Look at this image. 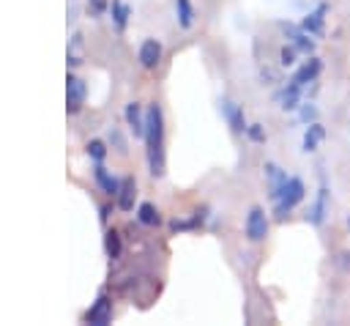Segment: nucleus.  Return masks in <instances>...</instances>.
<instances>
[{
    "label": "nucleus",
    "instance_id": "nucleus-1",
    "mask_svg": "<svg viewBox=\"0 0 350 326\" xmlns=\"http://www.w3.org/2000/svg\"><path fill=\"white\" fill-rule=\"evenodd\" d=\"M145 153H148V170L153 178L164 175V112L153 101L145 110Z\"/></svg>",
    "mask_w": 350,
    "mask_h": 326
},
{
    "label": "nucleus",
    "instance_id": "nucleus-2",
    "mask_svg": "<svg viewBox=\"0 0 350 326\" xmlns=\"http://www.w3.org/2000/svg\"><path fill=\"white\" fill-rule=\"evenodd\" d=\"M304 197H306V186H304V181H301L298 175H290L287 184L282 186V195L273 200V214H276V219H287L290 211H293Z\"/></svg>",
    "mask_w": 350,
    "mask_h": 326
},
{
    "label": "nucleus",
    "instance_id": "nucleus-3",
    "mask_svg": "<svg viewBox=\"0 0 350 326\" xmlns=\"http://www.w3.org/2000/svg\"><path fill=\"white\" fill-rule=\"evenodd\" d=\"M328 197H331L328 184L320 181V186H317V192H314V200H312L309 208H306V222H309V225L320 227V225L325 222V216H328Z\"/></svg>",
    "mask_w": 350,
    "mask_h": 326
},
{
    "label": "nucleus",
    "instance_id": "nucleus-4",
    "mask_svg": "<svg viewBox=\"0 0 350 326\" xmlns=\"http://www.w3.org/2000/svg\"><path fill=\"white\" fill-rule=\"evenodd\" d=\"M243 233H246V238L252 244H257V241H262L268 236V216H265V211L260 205H252L249 208L246 222H243Z\"/></svg>",
    "mask_w": 350,
    "mask_h": 326
},
{
    "label": "nucleus",
    "instance_id": "nucleus-5",
    "mask_svg": "<svg viewBox=\"0 0 350 326\" xmlns=\"http://www.w3.org/2000/svg\"><path fill=\"white\" fill-rule=\"evenodd\" d=\"M85 323H93V326H107L112 321V299L107 293H98V299L90 304V310L82 315Z\"/></svg>",
    "mask_w": 350,
    "mask_h": 326
},
{
    "label": "nucleus",
    "instance_id": "nucleus-6",
    "mask_svg": "<svg viewBox=\"0 0 350 326\" xmlns=\"http://www.w3.org/2000/svg\"><path fill=\"white\" fill-rule=\"evenodd\" d=\"M82 104H85V82L77 74H68L66 77V112L77 115Z\"/></svg>",
    "mask_w": 350,
    "mask_h": 326
},
{
    "label": "nucleus",
    "instance_id": "nucleus-7",
    "mask_svg": "<svg viewBox=\"0 0 350 326\" xmlns=\"http://www.w3.org/2000/svg\"><path fill=\"white\" fill-rule=\"evenodd\" d=\"M221 115H224V121H227V126H230V131L232 134H246V118H243V107L238 104V101H232V99H221Z\"/></svg>",
    "mask_w": 350,
    "mask_h": 326
},
{
    "label": "nucleus",
    "instance_id": "nucleus-8",
    "mask_svg": "<svg viewBox=\"0 0 350 326\" xmlns=\"http://www.w3.org/2000/svg\"><path fill=\"white\" fill-rule=\"evenodd\" d=\"M325 14H328V5H325V3H317V8L309 11V14L301 19V27H304L309 36L320 38V36L325 33Z\"/></svg>",
    "mask_w": 350,
    "mask_h": 326
},
{
    "label": "nucleus",
    "instance_id": "nucleus-9",
    "mask_svg": "<svg viewBox=\"0 0 350 326\" xmlns=\"http://www.w3.org/2000/svg\"><path fill=\"white\" fill-rule=\"evenodd\" d=\"M262 173H265V181H268V197H271V200H276V197L282 195V186L287 184V178H290V175H287L276 162H265Z\"/></svg>",
    "mask_w": 350,
    "mask_h": 326
},
{
    "label": "nucleus",
    "instance_id": "nucleus-10",
    "mask_svg": "<svg viewBox=\"0 0 350 326\" xmlns=\"http://www.w3.org/2000/svg\"><path fill=\"white\" fill-rule=\"evenodd\" d=\"M137 60H139L142 68H156L159 60H161V41H159V38H145V41L139 44Z\"/></svg>",
    "mask_w": 350,
    "mask_h": 326
},
{
    "label": "nucleus",
    "instance_id": "nucleus-11",
    "mask_svg": "<svg viewBox=\"0 0 350 326\" xmlns=\"http://www.w3.org/2000/svg\"><path fill=\"white\" fill-rule=\"evenodd\" d=\"M93 178H96V184H98V189H101L104 195H109V197H118V192H120V178L109 175V170H107L101 162L93 167Z\"/></svg>",
    "mask_w": 350,
    "mask_h": 326
},
{
    "label": "nucleus",
    "instance_id": "nucleus-12",
    "mask_svg": "<svg viewBox=\"0 0 350 326\" xmlns=\"http://www.w3.org/2000/svg\"><path fill=\"white\" fill-rule=\"evenodd\" d=\"M134 200H137V181L131 175H126V178H120V192L115 197V205L120 211H131L134 208Z\"/></svg>",
    "mask_w": 350,
    "mask_h": 326
},
{
    "label": "nucleus",
    "instance_id": "nucleus-13",
    "mask_svg": "<svg viewBox=\"0 0 350 326\" xmlns=\"http://www.w3.org/2000/svg\"><path fill=\"white\" fill-rule=\"evenodd\" d=\"M320 68H323V63H320V58H314V55H309V60H304V66H298L295 68V74H293V79L304 88V85H309V82H314L317 79V74H320Z\"/></svg>",
    "mask_w": 350,
    "mask_h": 326
},
{
    "label": "nucleus",
    "instance_id": "nucleus-14",
    "mask_svg": "<svg viewBox=\"0 0 350 326\" xmlns=\"http://www.w3.org/2000/svg\"><path fill=\"white\" fill-rule=\"evenodd\" d=\"M301 85L295 82V79H290L284 88H282V93H279V107L284 110V112H293V110H298L301 107Z\"/></svg>",
    "mask_w": 350,
    "mask_h": 326
},
{
    "label": "nucleus",
    "instance_id": "nucleus-15",
    "mask_svg": "<svg viewBox=\"0 0 350 326\" xmlns=\"http://www.w3.org/2000/svg\"><path fill=\"white\" fill-rule=\"evenodd\" d=\"M123 115H126V123L134 131V137H145V112H142V107L137 101H129Z\"/></svg>",
    "mask_w": 350,
    "mask_h": 326
},
{
    "label": "nucleus",
    "instance_id": "nucleus-16",
    "mask_svg": "<svg viewBox=\"0 0 350 326\" xmlns=\"http://www.w3.org/2000/svg\"><path fill=\"white\" fill-rule=\"evenodd\" d=\"M323 140H325V129H323V123H317V121H314V123H306V131H304V140H301L304 153L317 151Z\"/></svg>",
    "mask_w": 350,
    "mask_h": 326
},
{
    "label": "nucleus",
    "instance_id": "nucleus-17",
    "mask_svg": "<svg viewBox=\"0 0 350 326\" xmlns=\"http://www.w3.org/2000/svg\"><path fill=\"white\" fill-rule=\"evenodd\" d=\"M175 16H178V25L183 30H189L194 25V5H191V0H175Z\"/></svg>",
    "mask_w": 350,
    "mask_h": 326
},
{
    "label": "nucleus",
    "instance_id": "nucleus-18",
    "mask_svg": "<svg viewBox=\"0 0 350 326\" xmlns=\"http://www.w3.org/2000/svg\"><path fill=\"white\" fill-rule=\"evenodd\" d=\"M109 14H112V22L118 30H123L129 25V16H131V8L123 3V0H112L109 3Z\"/></svg>",
    "mask_w": 350,
    "mask_h": 326
},
{
    "label": "nucleus",
    "instance_id": "nucleus-19",
    "mask_svg": "<svg viewBox=\"0 0 350 326\" xmlns=\"http://www.w3.org/2000/svg\"><path fill=\"white\" fill-rule=\"evenodd\" d=\"M137 219H139L142 225H148V227H156V225L161 222L159 208H156L153 203H139V208H137Z\"/></svg>",
    "mask_w": 350,
    "mask_h": 326
},
{
    "label": "nucleus",
    "instance_id": "nucleus-20",
    "mask_svg": "<svg viewBox=\"0 0 350 326\" xmlns=\"http://www.w3.org/2000/svg\"><path fill=\"white\" fill-rule=\"evenodd\" d=\"M104 249H107V255H109L112 260L120 258L123 244H120V233H118V230H107V236H104Z\"/></svg>",
    "mask_w": 350,
    "mask_h": 326
},
{
    "label": "nucleus",
    "instance_id": "nucleus-21",
    "mask_svg": "<svg viewBox=\"0 0 350 326\" xmlns=\"http://www.w3.org/2000/svg\"><path fill=\"white\" fill-rule=\"evenodd\" d=\"M301 52L293 47V44H284L282 49H279V66L282 68H290V66H295V58H298Z\"/></svg>",
    "mask_w": 350,
    "mask_h": 326
},
{
    "label": "nucleus",
    "instance_id": "nucleus-22",
    "mask_svg": "<svg viewBox=\"0 0 350 326\" xmlns=\"http://www.w3.org/2000/svg\"><path fill=\"white\" fill-rule=\"evenodd\" d=\"M109 142L115 145V151H118L120 156H126V153H129V142H126V137L120 134V129H115V126L109 129Z\"/></svg>",
    "mask_w": 350,
    "mask_h": 326
},
{
    "label": "nucleus",
    "instance_id": "nucleus-23",
    "mask_svg": "<svg viewBox=\"0 0 350 326\" xmlns=\"http://www.w3.org/2000/svg\"><path fill=\"white\" fill-rule=\"evenodd\" d=\"M88 156L98 164V162H104V156H107V145L101 142V140H90L88 142Z\"/></svg>",
    "mask_w": 350,
    "mask_h": 326
},
{
    "label": "nucleus",
    "instance_id": "nucleus-24",
    "mask_svg": "<svg viewBox=\"0 0 350 326\" xmlns=\"http://www.w3.org/2000/svg\"><path fill=\"white\" fill-rule=\"evenodd\" d=\"M298 115H301V121H304V123H314V121H317V107H314L312 101H301Z\"/></svg>",
    "mask_w": 350,
    "mask_h": 326
},
{
    "label": "nucleus",
    "instance_id": "nucleus-25",
    "mask_svg": "<svg viewBox=\"0 0 350 326\" xmlns=\"http://www.w3.org/2000/svg\"><path fill=\"white\" fill-rule=\"evenodd\" d=\"M246 137H249L252 142H265V129H262V123H249V126H246Z\"/></svg>",
    "mask_w": 350,
    "mask_h": 326
},
{
    "label": "nucleus",
    "instance_id": "nucleus-26",
    "mask_svg": "<svg viewBox=\"0 0 350 326\" xmlns=\"http://www.w3.org/2000/svg\"><path fill=\"white\" fill-rule=\"evenodd\" d=\"M109 3L107 0H88V11L93 14V16H98V14H104V8H107Z\"/></svg>",
    "mask_w": 350,
    "mask_h": 326
},
{
    "label": "nucleus",
    "instance_id": "nucleus-27",
    "mask_svg": "<svg viewBox=\"0 0 350 326\" xmlns=\"http://www.w3.org/2000/svg\"><path fill=\"white\" fill-rule=\"evenodd\" d=\"M109 211H112L109 205H101V208H98V216H101V222H107V219H109Z\"/></svg>",
    "mask_w": 350,
    "mask_h": 326
},
{
    "label": "nucleus",
    "instance_id": "nucleus-28",
    "mask_svg": "<svg viewBox=\"0 0 350 326\" xmlns=\"http://www.w3.org/2000/svg\"><path fill=\"white\" fill-rule=\"evenodd\" d=\"M347 225H350V216H347Z\"/></svg>",
    "mask_w": 350,
    "mask_h": 326
}]
</instances>
